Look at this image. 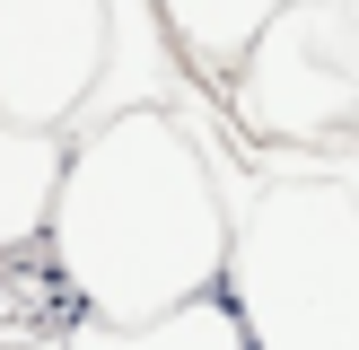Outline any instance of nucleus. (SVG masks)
Returning <instances> with one entry per match:
<instances>
[{
	"mask_svg": "<svg viewBox=\"0 0 359 350\" xmlns=\"http://www.w3.org/2000/svg\"><path fill=\"white\" fill-rule=\"evenodd\" d=\"M53 272L105 332L149 324L184 289H210L228 262V192L184 114L123 105L88 122L53 184Z\"/></svg>",
	"mask_w": 359,
	"mask_h": 350,
	"instance_id": "obj_1",
	"label": "nucleus"
},
{
	"mask_svg": "<svg viewBox=\"0 0 359 350\" xmlns=\"http://www.w3.org/2000/svg\"><path fill=\"white\" fill-rule=\"evenodd\" d=\"M219 289L272 350H359V158L307 149L263 167L228 219Z\"/></svg>",
	"mask_w": 359,
	"mask_h": 350,
	"instance_id": "obj_2",
	"label": "nucleus"
},
{
	"mask_svg": "<svg viewBox=\"0 0 359 350\" xmlns=\"http://www.w3.org/2000/svg\"><path fill=\"white\" fill-rule=\"evenodd\" d=\"M228 122L255 149H351L359 140V0H272L228 70Z\"/></svg>",
	"mask_w": 359,
	"mask_h": 350,
	"instance_id": "obj_3",
	"label": "nucleus"
},
{
	"mask_svg": "<svg viewBox=\"0 0 359 350\" xmlns=\"http://www.w3.org/2000/svg\"><path fill=\"white\" fill-rule=\"evenodd\" d=\"M105 62V0H0V105L62 132Z\"/></svg>",
	"mask_w": 359,
	"mask_h": 350,
	"instance_id": "obj_4",
	"label": "nucleus"
},
{
	"mask_svg": "<svg viewBox=\"0 0 359 350\" xmlns=\"http://www.w3.org/2000/svg\"><path fill=\"white\" fill-rule=\"evenodd\" d=\"M184 88H193L184 79V44L158 18V0H105V62H97V79H88L79 114L62 132H88V122L123 114V105H175Z\"/></svg>",
	"mask_w": 359,
	"mask_h": 350,
	"instance_id": "obj_5",
	"label": "nucleus"
},
{
	"mask_svg": "<svg viewBox=\"0 0 359 350\" xmlns=\"http://www.w3.org/2000/svg\"><path fill=\"white\" fill-rule=\"evenodd\" d=\"M62 158H70V140L53 132V122H18L9 105H0V254H18V245L44 237Z\"/></svg>",
	"mask_w": 359,
	"mask_h": 350,
	"instance_id": "obj_6",
	"label": "nucleus"
},
{
	"mask_svg": "<svg viewBox=\"0 0 359 350\" xmlns=\"http://www.w3.org/2000/svg\"><path fill=\"white\" fill-rule=\"evenodd\" d=\"M158 18L175 27V44L193 52L202 79H228L237 52L255 44V27L272 18V0H158Z\"/></svg>",
	"mask_w": 359,
	"mask_h": 350,
	"instance_id": "obj_7",
	"label": "nucleus"
},
{
	"mask_svg": "<svg viewBox=\"0 0 359 350\" xmlns=\"http://www.w3.org/2000/svg\"><path fill=\"white\" fill-rule=\"evenodd\" d=\"M123 342H184V350H237V342H255L245 332V315H237V298L210 280V289H184L175 307H158L149 324H132Z\"/></svg>",
	"mask_w": 359,
	"mask_h": 350,
	"instance_id": "obj_8",
	"label": "nucleus"
}]
</instances>
